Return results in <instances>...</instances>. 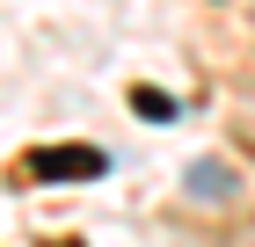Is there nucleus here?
I'll return each instance as SVG.
<instances>
[{
    "mask_svg": "<svg viewBox=\"0 0 255 247\" xmlns=\"http://www.w3.org/2000/svg\"><path fill=\"white\" fill-rule=\"evenodd\" d=\"M131 102H138V109H146V116H175V102L160 95V87H138V95H131Z\"/></svg>",
    "mask_w": 255,
    "mask_h": 247,
    "instance_id": "f03ea898",
    "label": "nucleus"
},
{
    "mask_svg": "<svg viewBox=\"0 0 255 247\" xmlns=\"http://www.w3.org/2000/svg\"><path fill=\"white\" fill-rule=\"evenodd\" d=\"M22 182H95V174H110V153L102 146H37L22 153Z\"/></svg>",
    "mask_w": 255,
    "mask_h": 247,
    "instance_id": "f257e3e1",
    "label": "nucleus"
},
{
    "mask_svg": "<svg viewBox=\"0 0 255 247\" xmlns=\"http://www.w3.org/2000/svg\"><path fill=\"white\" fill-rule=\"evenodd\" d=\"M59 247H73V240H59Z\"/></svg>",
    "mask_w": 255,
    "mask_h": 247,
    "instance_id": "7ed1b4c3",
    "label": "nucleus"
}]
</instances>
